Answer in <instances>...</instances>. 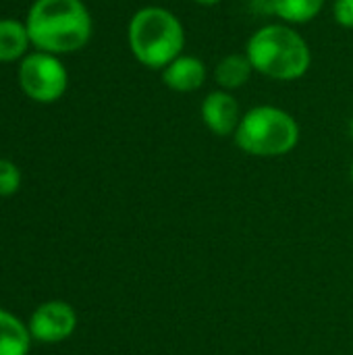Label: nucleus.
<instances>
[{"label": "nucleus", "mask_w": 353, "mask_h": 355, "mask_svg": "<svg viewBox=\"0 0 353 355\" xmlns=\"http://www.w3.org/2000/svg\"><path fill=\"white\" fill-rule=\"evenodd\" d=\"M27 33L44 52H75L89 42L92 17L81 0H37L29 10Z\"/></svg>", "instance_id": "nucleus-1"}, {"label": "nucleus", "mask_w": 353, "mask_h": 355, "mask_svg": "<svg viewBox=\"0 0 353 355\" xmlns=\"http://www.w3.org/2000/svg\"><path fill=\"white\" fill-rule=\"evenodd\" d=\"M246 54L264 77L275 81H295L304 77L312 64V52L308 42L289 25L273 23L252 33L246 46Z\"/></svg>", "instance_id": "nucleus-2"}, {"label": "nucleus", "mask_w": 353, "mask_h": 355, "mask_svg": "<svg viewBox=\"0 0 353 355\" xmlns=\"http://www.w3.org/2000/svg\"><path fill=\"white\" fill-rule=\"evenodd\" d=\"M133 56L148 69L162 71L185 48V29L175 12L164 6L139 8L127 29Z\"/></svg>", "instance_id": "nucleus-3"}, {"label": "nucleus", "mask_w": 353, "mask_h": 355, "mask_svg": "<svg viewBox=\"0 0 353 355\" xmlns=\"http://www.w3.org/2000/svg\"><path fill=\"white\" fill-rule=\"evenodd\" d=\"M300 141L298 121L279 106H256L248 110L235 131V144L250 156L273 158L289 154Z\"/></svg>", "instance_id": "nucleus-4"}, {"label": "nucleus", "mask_w": 353, "mask_h": 355, "mask_svg": "<svg viewBox=\"0 0 353 355\" xmlns=\"http://www.w3.org/2000/svg\"><path fill=\"white\" fill-rule=\"evenodd\" d=\"M19 81L23 92L35 102H54L67 89V71L48 52H35L21 62Z\"/></svg>", "instance_id": "nucleus-5"}, {"label": "nucleus", "mask_w": 353, "mask_h": 355, "mask_svg": "<svg viewBox=\"0 0 353 355\" xmlns=\"http://www.w3.org/2000/svg\"><path fill=\"white\" fill-rule=\"evenodd\" d=\"M77 327V316L73 308L64 302H48L40 306L29 322L33 339L42 343H58L73 335Z\"/></svg>", "instance_id": "nucleus-6"}, {"label": "nucleus", "mask_w": 353, "mask_h": 355, "mask_svg": "<svg viewBox=\"0 0 353 355\" xmlns=\"http://www.w3.org/2000/svg\"><path fill=\"white\" fill-rule=\"evenodd\" d=\"M202 121L204 125L221 137H227L239 127V104L227 89L210 92L202 102Z\"/></svg>", "instance_id": "nucleus-7"}, {"label": "nucleus", "mask_w": 353, "mask_h": 355, "mask_svg": "<svg viewBox=\"0 0 353 355\" xmlns=\"http://www.w3.org/2000/svg\"><path fill=\"white\" fill-rule=\"evenodd\" d=\"M162 83L179 94H189L206 83V64L193 54H179L162 69Z\"/></svg>", "instance_id": "nucleus-8"}, {"label": "nucleus", "mask_w": 353, "mask_h": 355, "mask_svg": "<svg viewBox=\"0 0 353 355\" xmlns=\"http://www.w3.org/2000/svg\"><path fill=\"white\" fill-rule=\"evenodd\" d=\"M254 67L248 58V54H227L225 58L218 60L216 69H214V79L221 85V89H237L243 87L250 81Z\"/></svg>", "instance_id": "nucleus-9"}, {"label": "nucleus", "mask_w": 353, "mask_h": 355, "mask_svg": "<svg viewBox=\"0 0 353 355\" xmlns=\"http://www.w3.org/2000/svg\"><path fill=\"white\" fill-rule=\"evenodd\" d=\"M29 333L12 314L0 310V355H27Z\"/></svg>", "instance_id": "nucleus-10"}, {"label": "nucleus", "mask_w": 353, "mask_h": 355, "mask_svg": "<svg viewBox=\"0 0 353 355\" xmlns=\"http://www.w3.org/2000/svg\"><path fill=\"white\" fill-rule=\"evenodd\" d=\"M327 0H270L273 12L289 25L310 23L322 10Z\"/></svg>", "instance_id": "nucleus-11"}, {"label": "nucleus", "mask_w": 353, "mask_h": 355, "mask_svg": "<svg viewBox=\"0 0 353 355\" xmlns=\"http://www.w3.org/2000/svg\"><path fill=\"white\" fill-rule=\"evenodd\" d=\"M27 42H29L27 27L10 19L0 21V62L19 58L25 52Z\"/></svg>", "instance_id": "nucleus-12"}, {"label": "nucleus", "mask_w": 353, "mask_h": 355, "mask_svg": "<svg viewBox=\"0 0 353 355\" xmlns=\"http://www.w3.org/2000/svg\"><path fill=\"white\" fill-rule=\"evenodd\" d=\"M19 168L8 160H0V196H12L19 189Z\"/></svg>", "instance_id": "nucleus-13"}, {"label": "nucleus", "mask_w": 353, "mask_h": 355, "mask_svg": "<svg viewBox=\"0 0 353 355\" xmlns=\"http://www.w3.org/2000/svg\"><path fill=\"white\" fill-rule=\"evenodd\" d=\"M333 17L341 27L353 29V0H335Z\"/></svg>", "instance_id": "nucleus-14"}, {"label": "nucleus", "mask_w": 353, "mask_h": 355, "mask_svg": "<svg viewBox=\"0 0 353 355\" xmlns=\"http://www.w3.org/2000/svg\"><path fill=\"white\" fill-rule=\"evenodd\" d=\"M196 4H200V6H214V4H218L221 0H193Z\"/></svg>", "instance_id": "nucleus-15"}, {"label": "nucleus", "mask_w": 353, "mask_h": 355, "mask_svg": "<svg viewBox=\"0 0 353 355\" xmlns=\"http://www.w3.org/2000/svg\"><path fill=\"white\" fill-rule=\"evenodd\" d=\"M350 133H352V137H353V116H352V121H350Z\"/></svg>", "instance_id": "nucleus-16"}, {"label": "nucleus", "mask_w": 353, "mask_h": 355, "mask_svg": "<svg viewBox=\"0 0 353 355\" xmlns=\"http://www.w3.org/2000/svg\"><path fill=\"white\" fill-rule=\"evenodd\" d=\"M352 181H353V164H352Z\"/></svg>", "instance_id": "nucleus-17"}]
</instances>
